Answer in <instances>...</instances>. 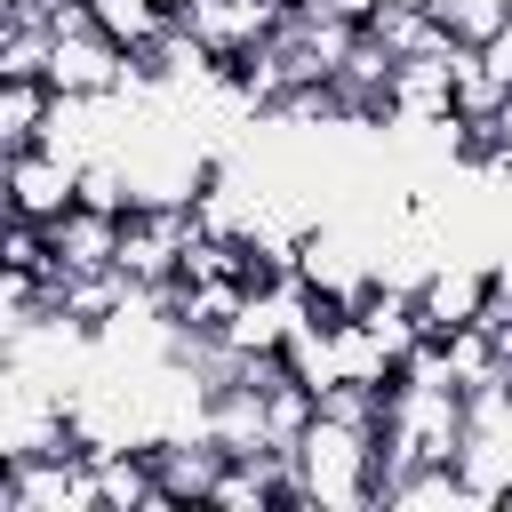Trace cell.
Returning a JSON list of instances; mask_svg holds the SVG:
<instances>
[{
	"label": "cell",
	"instance_id": "1",
	"mask_svg": "<svg viewBox=\"0 0 512 512\" xmlns=\"http://www.w3.org/2000/svg\"><path fill=\"white\" fill-rule=\"evenodd\" d=\"M288 456H296V480H304L312 512H368L376 504V472H384V440L376 432H360L344 416H312Z\"/></svg>",
	"mask_w": 512,
	"mask_h": 512
},
{
	"label": "cell",
	"instance_id": "2",
	"mask_svg": "<svg viewBox=\"0 0 512 512\" xmlns=\"http://www.w3.org/2000/svg\"><path fill=\"white\" fill-rule=\"evenodd\" d=\"M192 208H176V200H136L128 216H120V272L136 280V288H168L176 272H184V248H192Z\"/></svg>",
	"mask_w": 512,
	"mask_h": 512
},
{
	"label": "cell",
	"instance_id": "3",
	"mask_svg": "<svg viewBox=\"0 0 512 512\" xmlns=\"http://www.w3.org/2000/svg\"><path fill=\"white\" fill-rule=\"evenodd\" d=\"M496 296V256H472V248H440L432 272L416 280V312H424V336H448V328H472Z\"/></svg>",
	"mask_w": 512,
	"mask_h": 512
},
{
	"label": "cell",
	"instance_id": "4",
	"mask_svg": "<svg viewBox=\"0 0 512 512\" xmlns=\"http://www.w3.org/2000/svg\"><path fill=\"white\" fill-rule=\"evenodd\" d=\"M120 72H128V48L96 16L56 32V56H48V88L56 96H120Z\"/></svg>",
	"mask_w": 512,
	"mask_h": 512
},
{
	"label": "cell",
	"instance_id": "5",
	"mask_svg": "<svg viewBox=\"0 0 512 512\" xmlns=\"http://www.w3.org/2000/svg\"><path fill=\"white\" fill-rule=\"evenodd\" d=\"M0 192H8V216H32V224H56L72 200H80V160L32 144V152H8L0 168Z\"/></svg>",
	"mask_w": 512,
	"mask_h": 512
},
{
	"label": "cell",
	"instance_id": "6",
	"mask_svg": "<svg viewBox=\"0 0 512 512\" xmlns=\"http://www.w3.org/2000/svg\"><path fill=\"white\" fill-rule=\"evenodd\" d=\"M232 456L192 424V432H160L152 440V472H160V496H168V512L176 504H208V488H216V472H224Z\"/></svg>",
	"mask_w": 512,
	"mask_h": 512
},
{
	"label": "cell",
	"instance_id": "7",
	"mask_svg": "<svg viewBox=\"0 0 512 512\" xmlns=\"http://www.w3.org/2000/svg\"><path fill=\"white\" fill-rule=\"evenodd\" d=\"M48 248H56V272H104V264H120V216L72 200V208L48 224Z\"/></svg>",
	"mask_w": 512,
	"mask_h": 512
},
{
	"label": "cell",
	"instance_id": "8",
	"mask_svg": "<svg viewBox=\"0 0 512 512\" xmlns=\"http://www.w3.org/2000/svg\"><path fill=\"white\" fill-rule=\"evenodd\" d=\"M376 504L384 512H480L472 480L456 464H408V472H384L376 480Z\"/></svg>",
	"mask_w": 512,
	"mask_h": 512
},
{
	"label": "cell",
	"instance_id": "9",
	"mask_svg": "<svg viewBox=\"0 0 512 512\" xmlns=\"http://www.w3.org/2000/svg\"><path fill=\"white\" fill-rule=\"evenodd\" d=\"M48 112H56L48 80H0V152H32L48 136Z\"/></svg>",
	"mask_w": 512,
	"mask_h": 512
},
{
	"label": "cell",
	"instance_id": "10",
	"mask_svg": "<svg viewBox=\"0 0 512 512\" xmlns=\"http://www.w3.org/2000/svg\"><path fill=\"white\" fill-rule=\"evenodd\" d=\"M88 16H96L120 48H152V40L176 24V8H160V0H88Z\"/></svg>",
	"mask_w": 512,
	"mask_h": 512
},
{
	"label": "cell",
	"instance_id": "11",
	"mask_svg": "<svg viewBox=\"0 0 512 512\" xmlns=\"http://www.w3.org/2000/svg\"><path fill=\"white\" fill-rule=\"evenodd\" d=\"M368 32L408 64V56H424V48H440L448 32H440V16L432 8H368Z\"/></svg>",
	"mask_w": 512,
	"mask_h": 512
},
{
	"label": "cell",
	"instance_id": "12",
	"mask_svg": "<svg viewBox=\"0 0 512 512\" xmlns=\"http://www.w3.org/2000/svg\"><path fill=\"white\" fill-rule=\"evenodd\" d=\"M56 32L48 24H0V80H48Z\"/></svg>",
	"mask_w": 512,
	"mask_h": 512
},
{
	"label": "cell",
	"instance_id": "13",
	"mask_svg": "<svg viewBox=\"0 0 512 512\" xmlns=\"http://www.w3.org/2000/svg\"><path fill=\"white\" fill-rule=\"evenodd\" d=\"M432 16H440V32L448 40H464V48H480L496 24H512V0H424Z\"/></svg>",
	"mask_w": 512,
	"mask_h": 512
},
{
	"label": "cell",
	"instance_id": "14",
	"mask_svg": "<svg viewBox=\"0 0 512 512\" xmlns=\"http://www.w3.org/2000/svg\"><path fill=\"white\" fill-rule=\"evenodd\" d=\"M496 104H504V80L488 72V56H480V48H464V40H456V112H464V120H488Z\"/></svg>",
	"mask_w": 512,
	"mask_h": 512
},
{
	"label": "cell",
	"instance_id": "15",
	"mask_svg": "<svg viewBox=\"0 0 512 512\" xmlns=\"http://www.w3.org/2000/svg\"><path fill=\"white\" fill-rule=\"evenodd\" d=\"M0 272H56V248H48V224H32V216H8V232H0Z\"/></svg>",
	"mask_w": 512,
	"mask_h": 512
},
{
	"label": "cell",
	"instance_id": "16",
	"mask_svg": "<svg viewBox=\"0 0 512 512\" xmlns=\"http://www.w3.org/2000/svg\"><path fill=\"white\" fill-rule=\"evenodd\" d=\"M488 152H512V88H504V104L488 112ZM488 152H480V160H488Z\"/></svg>",
	"mask_w": 512,
	"mask_h": 512
},
{
	"label": "cell",
	"instance_id": "17",
	"mask_svg": "<svg viewBox=\"0 0 512 512\" xmlns=\"http://www.w3.org/2000/svg\"><path fill=\"white\" fill-rule=\"evenodd\" d=\"M368 8H424V0H360V16H368Z\"/></svg>",
	"mask_w": 512,
	"mask_h": 512
},
{
	"label": "cell",
	"instance_id": "18",
	"mask_svg": "<svg viewBox=\"0 0 512 512\" xmlns=\"http://www.w3.org/2000/svg\"><path fill=\"white\" fill-rule=\"evenodd\" d=\"M160 8H192V0H160Z\"/></svg>",
	"mask_w": 512,
	"mask_h": 512
}]
</instances>
